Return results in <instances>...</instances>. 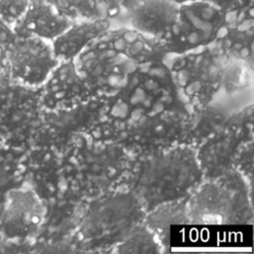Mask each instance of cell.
<instances>
[{
    "instance_id": "12",
    "label": "cell",
    "mask_w": 254,
    "mask_h": 254,
    "mask_svg": "<svg viewBox=\"0 0 254 254\" xmlns=\"http://www.w3.org/2000/svg\"><path fill=\"white\" fill-rule=\"evenodd\" d=\"M29 3L30 0H0V18L13 29L27 10Z\"/></svg>"
},
{
    "instance_id": "4",
    "label": "cell",
    "mask_w": 254,
    "mask_h": 254,
    "mask_svg": "<svg viewBox=\"0 0 254 254\" xmlns=\"http://www.w3.org/2000/svg\"><path fill=\"white\" fill-rule=\"evenodd\" d=\"M140 214V204L131 194L105 197L90 208L81 233L87 240H115L128 234Z\"/></svg>"
},
{
    "instance_id": "13",
    "label": "cell",
    "mask_w": 254,
    "mask_h": 254,
    "mask_svg": "<svg viewBox=\"0 0 254 254\" xmlns=\"http://www.w3.org/2000/svg\"><path fill=\"white\" fill-rule=\"evenodd\" d=\"M203 1L212 4L213 6L221 9L225 13L231 12L241 5L254 2V0H203Z\"/></svg>"
},
{
    "instance_id": "11",
    "label": "cell",
    "mask_w": 254,
    "mask_h": 254,
    "mask_svg": "<svg viewBox=\"0 0 254 254\" xmlns=\"http://www.w3.org/2000/svg\"><path fill=\"white\" fill-rule=\"evenodd\" d=\"M122 248H118L120 252H135V253H150L157 252V244L147 231L134 232L128 238L126 237L123 242L118 245Z\"/></svg>"
},
{
    "instance_id": "16",
    "label": "cell",
    "mask_w": 254,
    "mask_h": 254,
    "mask_svg": "<svg viewBox=\"0 0 254 254\" xmlns=\"http://www.w3.org/2000/svg\"><path fill=\"white\" fill-rule=\"evenodd\" d=\"M168 2H171L173 4H176L178 6L180 5H183V4H186V3H189V2H191V1H194V0H166Z\"/></svg>"
},
{
    "instance_id": "14",
    "label": "cell",
    "mask_w": 254,
    "mask_h": 254,
    "mask_svg": "<svg viewBox=\"0 0 254 254\" xmlns=\"http://www.w3.org/2000/svg\"><path fill=\"white\" fill-rule=\"evenodd\" d=\"M15 33L9 25H7L0 18V48L6 49V47L11 43V41L15 38Z\"/></svg>"
},
{
    "instance_id": "15",
    "label": "cell",
    "mask_w": 254,
    "mask_h": 254,
    "mask_svg": "<svg viewBox=\"0 0 254 254\" xmlns=\"http://www.w3.org/2000/svg\"><path fill=\"white\" fill-rule=\"evenodd\" d=\"M125 0H101L107 11V19L111 21L120 11L121 5Z\"/></svg>"
},
{
    "instance_id": "5",
    "label": "cell",
    "mask_w": 254,
    "mask_h": 254,
    "mask_svg": "<svg viewBox=\"0 0 254 254\" xmlns=\"http://www.w3.org/2000/svg\"><path fill=\"white\" fill-rule=\"evenodd\" d=\"M45 205L33 190H12L5 198L1 227L8 238L23 239L35 234L44 222Z\"/></svg>"
},
{
    "instance_id": "10",
    "label": "cell",
    "mask_w": 254,
    "mask_h": 254,
    "mask_svg": "<svg viewBox=\"0 0 254 254\" xmlns=\"http://www.w3.org/2000/svg\"><path fill=\"white\" fill-rule=\"evenodd\" d=\"M70 20L107 19V11L101 0H49Z\"/></svg>"
},
{
    "instance_id": "8",
    "label": "cell",
    "mask_w": 254,
    "mask_h": 254,
    "mask_svg": "<svg viewBox=\"0 0 254 254\" xmlns=\"http://www.w3.org/2000/svg\"><path fill=\"white\" fill-rule=\"evenodd\" d=\"M111 26L108 19L74 21L52 41L59 61H70L89 48Z\"/></svg>"
},
{
    "instance_id": "9",
    "label": "cell",
    "mask_w": 254,
    "mask_h": 254,
    "mask_svg": "<svg viewBox=\"0 0 254 254\" xmlns=\"http://www.w3.org/2000/svg\"><path fill=\"white\" fill-rule=\"evenodd\" d=\"M238 195L237 193L225 187L205 186L194 196L193 214L204 221L226 222L234 214L237 209Z\"/></svg>"
},
{
    "instance_id": "3",
    "label": "cell",
    "mask_w": 254,
    "mask_h": 254,
    "mask_svg": "<svg viewBox=\"0 0 254 254\" xmlns=\"http://www.w3.org/2000/svg\"><path fill=\"white\" fill-rule=\"evenodd\" d=\"M5 52L12 77L32 86L44 83L60 63L52 42L34 36H15Z\"/></svg>"
},
{
    "instance_id": "6",
    "label": "cell",
    "mask_w": 254,
    "mask_h": 254,
    "mask_svg": "<svg viewBox=\"0 0 254 254\" xmlns=\"http://www.w3.org/2000/svg\"><path fill=\"white\" fill-rule=\"evenodd\" d=\"M178 7L166 0H125L110 24L117 21L146 36L161 39L172 26Z\"/></svg>"
},
{
    "instance_id": "2",
    "label": "cell",
    "mask_w": 254,
    "mask_h": 254,
    "mask_svg": "<svg viewBox=\"0 0 254 254\" xmlns=\"http://www.w3.org/2000/svg\"><path fill=\"white\" fill-rule=\"evenodd\" d=\"M226 23V13L203 0L178 7L176 18L160 39L166 52L184 54L216 41Z\"/></svg>"
},
{
    "instance_id": "1",
    "label": "cell",
    "mask_w": 254,
    "mask_h": 254,
    "mask_svg": "<svg viewBox=\"0 0 254 254\" xmlns=\"http://www.w3.org/2000/svg\"><path fill=\"white\" fill-rule=\"evenodd\" d=\"M197 161L191 151L176 149L151 160L140 176L138 192L150 205L180 198L198 181Z\"/></svg>"
},
{
    "instance_id": "7",
    "label": "cell",
    "mask_w": 254,
    "mask_h": 254,
    "mask_svg": "<svg viewBox=\"0 0 254 254\" xmlns=\"http://www.w3.org/2000/svg\"><path fill=\"white\" fill-rule=\"evenodd\" d=\"M73 23L49 0H30L27 10L13 26L16 36H34L52 42Z\"/></svg>"
}]
</instances>
